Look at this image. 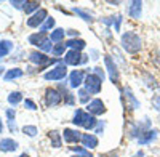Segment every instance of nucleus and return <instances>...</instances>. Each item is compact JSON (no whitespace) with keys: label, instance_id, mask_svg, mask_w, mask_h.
Returning a JSON list of instances; mask_svg holds the SVG:
<instances>
[{"label":"nucleus","instance_id":"79ce46f5","mask_svg":"<svg viewBox=\"0 0 160 157\" xmlns=\"http://www.w3.org/2000/svg\"><path fill=\"white\" fill-rule=\"evenodd\" d=\"M99 157H118V154L114 152V151H111V152H104V154H101Z\"/></svg>","mask_w":160,"mask_h":157},{"label":"nucleus","instance_id":"39448f33","mask_svg":"<svg viewBox=\"0 0 160 157\" xmlns=\"http://www.w3.org/2000/svg\"><path fill=\"white\" fill-rule=\"evenodd\" d=\"M88 61V56L82 55L77 50H69L68 53L64 55V64L66 66H78V64H83Z\"/></svg>","mask_w":160,"mask_h":157},{"label":"nucleus","instance_id":"a211bd4d","mask_svg":"<svg viewBox=\"0 0 160 157\" xmlns=\"http://www.w3.org/2000/svg\"><path fill=\"white\" fill-rule=\"evenodd\" d=\"M83 144V148L85 149H95L96 146H98V138L93 135V133H83L82 135V141H80Z\"/></svg>","mask_w":160,"mask_h":157},{"label":"nucleus","instance_id":"f8f14e48","mask_svg":"<svg viewBox=\"0 0 160 157\" xmlns=\"http://www.w3.org/2000/svg\"><path fill=\"white\" fill-rule=\"evenodd\" d=\"M29 43H32V45H35V47H43L47 42H50V37H48V34H45V32H35V34H31L29 35Z\"/></svg>","mask_w":160,"mask_h":157},{"label":"nucleus","instance_id":"4be33fe9","mask_svg":"<svg viewBox=\"0 0 160 157\" xmlns=\"http://www.w3.org/2000/svg\"><path fill=\"white\" fill-rule=\"evenodd\" d=\"M7 117H8V128H10V132L11 133H16V120H15V117H16V112L15 109H7Z\"/></svg>","mask_w":160,"mask_h":157},{"label":"nucleus","instance_id":"49530a36","mask_svg":"<svg viewBox=\"0 0 160 157\" xmlns=\"http://www.w3.org/2000/svg\"><path fill=\"white\" fill-rule=\"evenodd\" d=\"M2 130H3V124H2V119H0V133H2Z\"/></svg>","mask_w":160,"mask_h":157},{"label":"nucleus","instance_id":"f257e3e1","mask_svg":"<svg viewBox=\"0 0 160 157\" xmlns=\"http://www.w3.org/2000/svg\"><path fill=\"white\" fill-rule=\"evenodd\" d=\"M120 43H122V48L127 51V53H130V55L139 53L141 48H142V40H141V37H139L136 32H133V31H128V32L122 34Z\"/></svg>","mask_w":160,"mask_h":157},{"label":"nucleus","instance_id":"f03ea898","mask_svg":"<svg viewBox=\"0 0 160 157\" xmlns=\"http://www.w3.org/2000/svg\"><path fill=\"white\" fill-rule=\"evenodd\" d=\"M72 124L77 125V127H83L85 130H93L96 127V119L95 115H91L90 112H85L82 109H77L74 112V119H72Z\"/></svg>","mask_w":160,"mask_h":157},{"label":"nucleus","instance_id":"0eeeda50","mask_svg":"<svg viewBox=\"0 0 160 157\" xmlns=\"http://www.w3.org/2000/svg\"><path fill=\"white\" fill-rule=\"evenodd\" d=\"M29 59H31L32 63L37 64V66H38V71H43L45 66H48V64L58 61V59H50L45 53H42V51H32V53L29 55Z\"/></svg>","mask_w":160,"mask_h":157},{"label":"nucleus","instance_id":"a878e982","mask_svg":"<svg viewBox=\"0 0 160 157\" xmlns=\"http://www.w3.org/2000/svg\"><path fill=\"white\" fill-rule=\"evenodd\" d=\"M71 149L75 152V154H74V155H71V157H93V155H91V152H90L88 149L82 148V146H71Z\"/></svg>","mask_w":160,"mask_h":157},{"label":"nucleus","instance_id":"7ed1b4c3","mask_svg":"<svg viewBox=\"0 0 160 157\" xmlns=\"http://www.w3.org/2000/svg\"><path fill=\"white\" fill-rule=\"evenodd\" d=\"M66 75H68V66H66L64 61H62V63H58L53 69L47 71V72L43 74V78H45V80L55 82V80H62Z\"/></svg>","mask_w":160,"mask_h":157},{"label":"nucleus","instance_id":"a18cd8bd","mask_svg":"<svg viewBox=\"0 0 160 157\" xmlns=\"http://www.w3.org/2000/svg\"><path fill=\"white\" fill-rule=\"evenodd\" d=\"M71 35H78V32H75V31H68Z\"/></svg>","mask_w":160,"mask_h":157},{"label":"nucleus","instance_id":"f704fd0d","mask_svg":"<svg viewBox=\"0 0 160 157\" xmlns=\"http://www.w3.org/2000/svg\"><path fill=\"white\" fill-rule=\"evenodd\" d=\"M64 48H66V43H56L55 47H53L51 53L55 55V56H61L64 53Z\"/></svg>","mask_w":160,"mask_h":157},{"label":"nucleus","instance_id":"ddd939ff","mask_svg":"<svg viewBox=\"0 0 160 157\" xmlns=\"http://www.w3.org/2000/svg\"><path fill=\"white\" fill-rule=\"evenodd\" d=\"M127 11H128V16H130V18H133V19H139V18H141V13H142V2H139V0L130 2Z\"/></svg>","mask_w":160,"mask_h":157},{"label":"nucleus","instance_id":"dca6fc26","mask_svg":"<svg viewBox=\"0 0 160 157\" xmlns=\"http://www.w3.org/2000/svg\"><path fill=\"white\" fill-rule=\"evenodd\" d=\"M123 98L127 99V108L128 109H136V108H139V101L135 98V95H133V91H131V88H128V87H125L123 88Z\"/></svg>","mask_w":160,"mask_h":157},{"label":"nucleus","instance_id":"de8ad7c7","mask_svg":"<svg viewBox=\"0 0 160 157\" xmlns=\"http://www.w3.org/2000/svg\"><path fill=\"white\" fill-rule=\"evenodd\" d=\"M18 157H29V154H26V152H24V154H21V155H18Z\"/></svg>","mask_w":160,"mask_h":157},{"label":"nucleus","instance_id":"2f4dec72","mask_svg":"<svg viewBox=\"0 0 160 157\" xmlns=\"http://www.w3.org/2000/svg\"><path fill=\"white\" fill-rule=\"evenodd\" d=\"M74 11L77 13L78 16H82L83 21H87V23H91V21H93V15H91L90 11H85V10H82V8H74Z\"/></svg>","mask_w":160,"mask_h":157},{"label":"nucleus","instance_id":"20e7f679","mask_svg":"<svg viewBox=\"0 0 160 157\" xmlns=\"http://www.w3.org/2000/svg\"><path fill=\"white\" fill-rule=\"evenodd\" d=\"M85 90L88 91L90 95H98L101 91V87H102V80L96 75V74H88L85 77Z\"/></svg>","mask_w":160,"mask_h":157},{"label":"nucleus","instance_id":"e433bc0d","mask_svg":"<svg viewBox=\"0 0 160 157\" xmlns=\"http://www.w3.org/2000/svg\"><path fill=\"white\" fill-rule=\"evenodd\" d=\"M24 106L28 108L29 111H35V109H37V104H35L32 99H24Z\"/></svg>","mask_w":160,"mask_h":157},{"label":"nucleus","instance_id":"4468645a","mask_svg":"<svg viewBox=\"0 0 160 157\" xmlns=\"http://www.w3.org/2000/svg\"><path fill=\"white\" fill-rule=\"evenodd\" d=\"M62 138L66 143H78V141H82V133L78 132V130H74V128H64V132H62Z\"/></svg>","mask_w":160,"mask_h":157},{"label":"nucleus","instance_id":"412c9836","mask_svg":"<svg viewBox=\"0 0 160 157\" xmlns=\"http://www.w3.org/2000/svg\"><path fill=\"white\" fill-rule=\"evenodd\" d=\"M66 47H69L71 50H77V51H82L87 47V42L82 40V38H71V40L66 42Z\"/></svg>","mask_w":160,"mask_h":157},{"label":"nucleus","instance_id":"c9c22d12","mask_svg":"<svg viewBox=\"0 0 160 157\" xmlns=\"http://www.w3.org/2000/svg\"><path fill=\"white\" fill-rule=\"evenodd\" d=\"M78 99H80V103H90V93L85 88L78 90Z\"/></svg>","mask_w":160,"mask_h":157},{"label":"nucleus","instance_id":"cd10ccee","mask_svg":"<svg viewBox=\"0 0 160 157\" xmlns=\"http://www.w3.org/2000/svg\"><path fill=\"white\" fill-rule=\"evenodd\" d=\"M22 10L26 11V15H31V13H34V11L37 13L40 10V2H26Z\"/></svg>","mask_w":160,"mask_h":157},{"label":"nucleus","instance_id":"c85d7f7f","mask_svg":"<svg viewBox=\"0 0 160 157\" xmlns=\"http://www.w3.org/2000/svg\"><path fill=\"white\" fill-rule=\"evenodd\" d=\"M59 93H61V96H62V99H64L66 104H74V96H72V93L66 90L62 85H59Z\"/></svg>","mask_w":160,"mask_h":157},{"label":"nucleus","instance_id":"7c9ffc66","mask_svg":"<svg viewBox=\"0 0 160 157\" xmlns=\"http://www.w3.org/2000/svg\"><path fill=\"white\" fill-rule=\"evenodd\" d=\"M21 101H22V93H21V91H13V93L8 95V103L13 104V106L19 104Z\"/></svg>","mask_w":160,"mask_h":157},{"label":"nucleus","instance_id":"1a4fd4ad","mask_svg":"<svg viewBox=\"0 0 160 157\" xmlns=\"http://www.w3.org/2000/svg\"><path fill=\"white\" fill-rule=\"evenodd\" d=\"M47 19H48V11L45 8H40L37 13H34V15L28 19V26L29 28H40Z\"/></svg>","mask_w":160,"mask_h":157},{"label":"nucleus","instance_id":"473e14b6","mask_svg":"<svg viewBox=\"0 0 160 157\" xmlns=\"http://www.w3.org/2000/svg\"><path fill=\"white\" fill-rule=\"evenodd\" d=\"M55 24H56V21H55V18H48L42 26H40V32H45L47 34V31H50V29H53L55 28Z\"/></svg>","mask_w":160,"mask_h":157},{"label":"nucleus","instance_id":"423d86ee","mask_svg":"<svg viewBox=\"0 0 160 157\" xmlns=\"http://www.w3.org/2000/svg\"><path fill=\"white\" fill-rule=\"evenodd\" d=\"M148 130H151V120H149V117H144L142 122H136V124H133L131 128H130V138H139L142 133H146Z\"/></svg>","mask_w":160,"mask_h":157},{"label":"nucleus","instance_id":"393cba45","mask_svg":"<svg viewBox=\"0 0 160 157\" xmlns=\"http://www.w3.org/2000/svg\"><path fill=\"white\" fill-rule=\"evenodd\" d=\"M142 78H144V84L148 85L149 88H152V90H158V84H157V80L154 78V75L152 74H149V72H142Z\"/></svg>","mask_w":160,"mask_h":157},{"label":"nucleus","instance_id":"ea45409f","mask_svg":"<svg viewBox=\"0 0 160 157\" xmlns=\"http://www.w3.org/2000/svg\"><path fill=\"white\" fill-rule=\"evenodd\" d=\"M93 74H96L101 80H104V77H106V74H104V71L101 68H95V69H93Z\"/></svg>","mask_w":160,"mask_h":157},{"label":"nucleus","instance_id":"f3484780","mask_svg":"<svg viewBox=\"0 0 160 157\" xmlns=\"http://www.w3.org/2000/svg\"><path fill=\"white\" fill-rule=\"evenodd\" d=\"M158 136V130H148L146 133H142L139 138H138V143H139V146H146V144H149V143H152L155 138Z\"/></svg>","mask_w":160,"mask_h":157},{"label":"nucleus","instance_id":"b1692460","mask_svg":"<svg viewBox=\"0 0 160 157\" xmlns=\"http://www.w3.org/2000/svg\"><path fill=\"white\" fill-rule=\"evenodd\" d=\"M64 35H66V31L61 29V28H58V29H55V31L51 32L50 40H51V42H55V43H61V42L64 40Z\"/></svg>","mask_w":160,"mask_h":157},{"label":"nucleus","instance_id":"37998d69","mask_svg":"<svg viewBox=\"0 0 160 157\" xmlns=\"http://www.w3.org/2000/svg\"><path fill=\"white\" fill-rule=\"evenodd\" d=\"M102 130H104V124L101 122V124L98 125V128H96V133H102Z\"/></svg>","mask_w":160,"mask_h":157},{"label":"nucleus","instance_id":"bb28decb","mask_svg":"<svg viewBox=\"0 0 160 157\" xmlns=\"http://www.w3.org/2000/svg\"><path fill=\"white\" fill-rule=\"evenodd\" d=\"M13 48V43L10 40H0V58L7 56Z\"/></svg>","mask_w":160,"mask_h":157},{"label":"nucleus","instance_id":"a19ab883","mask_svg":"<svg viewBox=\"0 0 160 157\" xmlns=\"http://www.w3.org/2000/svg\"><path fill=\"white\" fill-rule=\"evenodd\" d=\"M10 3H11L13 7H15V8H22L26 2H24V0H22V2H18V0H11V2H10Z\"/></svg>","mask_w":160,"mask_h":157},{"label":"nucleus","instance_id":"09e8293b","mask_svg":"<svg viewBox=\"0 0 160 157\" xmlns=\"http://www.w3.org/2000/svg\"><path fill=\"white\" fill-rule=\"evenodd\" d=\"M2 72H3V68H2V66H0V74H2Z\"/></svg>","mask_w":160,"mask_h":157},{"label":"nucleus","instance_id":"6e6552de","mask_svg":"<svg viewBox=\"0 0 160 157\" xmlns=\"http://www.w3.org/2000/svg\"><path fill=\"white\" fill-rule=\"evenodd\" d=\"M62 101V96L59 93V90H55V88H47L45 91V104L47 108H55L58 104H61Z\"/></svg>","mask_w":160,"mask_h":157},{"label":"nucleus","instance_id":"5701e85b","mask_svg":"<svg viewBox=\"0 0 160 157\" xmlns=\"http://www.w3.org/2000/svg\"><path fill=\"white\" fill-rule=\"evenodd\" d=\"M21 75H22V69L13 68V69H8V71H7V74L3 75V80H5V82H10V80H13V78H18V77H21Z\"/></svg>","mask_w":160,"mask_h":157},{"label":"nucleus","instance_id":"aec40b11","mask_svg":"<svg viewBox=\"0 0 160 157\" xmlns=\"http://www.w3.org/2000/svg\"><path fill=\"white\" fill-rule=\"evenodd\" d=\"M48 138H50V141H51V146L53 148H61V144H62V135L58 132V130H51V132L48 133Z\"/></svg>","mask_w":160,"mask_h":157},{"label":"nucleus","instance_id":"72a5a7b5","mask_svg":"<svg viewBox=\"0 0 160 157\" xmlns=\"http://www.w3.org/2000/svg\"><path fill=\"white\" fill-rule=\"evenodd\" d=\"M22 133H24V135H28V136H31V138H34V136L38 133V130H37L35 125H24Z\"/></svg>","mask_w":160,"mask_h":157},{"label":"nucleus","instance_id":"9b49d317","mask_svg":"<svg viewBox=\"0 0 160 157\" xmlns=\"http://www.w3.org/2000/svg\"><path fill=\"white\" fill-rule=\"evenodd\" d=\"M104 63H106V68H108V72H109V77L114 84H118V69H117V64L112 61V58L109 55L104 56Z\"/></svg>","mask_w":160,"mask_h":157},{"label":"nucleus","instance_id":"c03bdc74","mask_svg":"<svg viewBox=\"0 0 160 157\" xmlns=\"http://www.w3.org/2000/svg\"><path fill=\"white\" fill-rule=\"evenodd\" d=\"M131 157H144V152H142V151H138L136 154H133Z\"/></svg>","mask_w":160,"mask_h":157},{"label":"nucleus","instance_id":"9d476101","mask_svg":"<svg viewBox=\"0 0 160 157\" xmlns=\"http://www.w3.org/2000/svg\"><path fill=\"white\" fill-rule=\"evenodd\" d=\"M87 112H90L91 115H101V114H104L106 112V106H104V103L99 99V98H96V99H91L88 104H87Z\"/></svg>","mask_w":160,"mask_h":157},{"label":"nucleus","instance_id":"2eb2a0df","mask_svg":"<svg viewBox=\"0 0 160 157\" xmlns=\"http://www.w3.org/2000/svg\"><path fill=\"white\" fill-rule=\"evenodd\" d=\"M85 82V72L83 71H72L69 75V87L71 88H77Z\"/></svg>","mask_w":160,"mask_h":157},{"label":"nucleus","instance_id":"4c0bfd02","mask_svg":"<svg viewBox=\"0 0 160 157\" xmlns=\"http://www.w3.org/2000/svg\"><path fill=\"white\" fill-rule=\"evenodd\" d=\"M152 106H154L155 111L160 112V95H155V96L152 98Z\"/></svg>","mask_w":160,"mask_h":157},{"label":"nucleus","instance_id":"c756f323","mask_svg":"<svg viewBox=\"0 0 160 157\" xmlns=\"http://www.w3.org/2000/svg\"><path fill=\"white\" fill-rule=\"evenodd\" d=\"M101 23L104 24H112L115 31H120V23H122V16L117 15V16H111V19H101Z\"/></svg>","mask_w":160,"mask_h":157},{"label":"nucleus","instance_id":"6ab92c4d","mask_svg":"<svg viewBox=\"0 0 160 157\" xmlns=\"http://www.w3.org/2000/svg\"><path fill=\"white\" fill-rule=\"evenodd\" d=\"M18 149V141H15L13 138H3L0 141V151L3 152H13Z\"/></svg>","mask_w":160,"mask_h":157},{"label":"nucleus","instance_id":"58836bf2","mask_svg":"<svg viewBox=\"0 0 160 157\" xmlns=\"http://www.w3.org/2000/svg\"><path fill=\"white\" fill-rule=\"evenodd\" d=\"M152 61H154V64H155V66L160 69V50H157L155 53L152 55Z\"/></svg>","mask_w":160,"mask_h":157}]
</instances>
